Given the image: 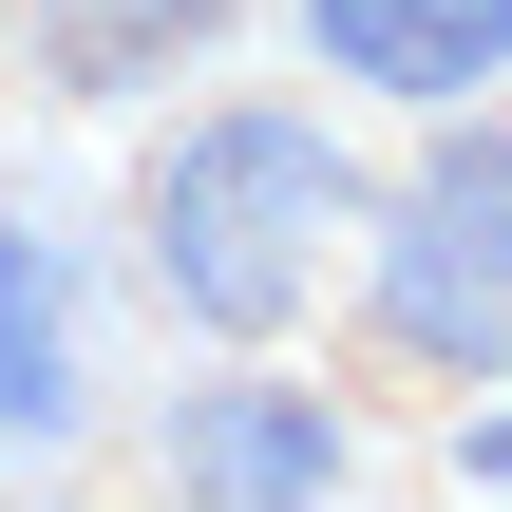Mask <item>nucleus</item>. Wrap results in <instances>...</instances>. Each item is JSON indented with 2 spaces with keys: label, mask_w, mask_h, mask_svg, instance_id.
Returning a JSON list of instances; mask_svg holds the SVG:
<instances>
[{
  "label": "nucleus",
  "mask_w": 512,
  "mask_h": 512,
  "mask_svg": "<svg viewBox=\"0 0 512 512\" xmlns=\"http://www.w3.org/2000/svg\"><path fill=\"white\" fill-rule=\"evenodd\" d=\"M361 228H380V190L342 171V133L304 95H209L133 152V285L190 342H285Z\"/></svg>",
  "instance_id": "obj_1"
},
{
  "label": "nucleus",
  "mask_w": 512,
  "mask_h": 512,
  "mask_svg": "<svg viewBox=\"0 0 512 512\" xmlns=\"http://www.w3.org/2000/svg\"><path fill=\"white\" fill-rule=\"evenodd\" d=\"M361 342L399 380H512V114L456 95L361 228Z\"/></svg>",
  "instance_id": "obj_2"
},
{
  "label": "nucleus",
  "mask_w": 512,
  "mask_h": 512,
  "mask_svg": "<svg viewBox=\"0 0 512 512\" xmlns=\"http://www.w3.org/2000/svg\"><path fill=\"white\" fill-rule=\"evenodd\" d=\"M285 19H304V76L399 95V114H456L512 76V0H285Z\"/></svg>",
  "instance_id": "obj_3"
},
{
  "label": "nucleus",
  "mask_w": 512,
  "mask_h": 512,
  "mask_svg": "<svg viewBox=\"0 0 512 512\" xmlns=\"http://www.w3.org/2000/svg\"><path fill=\"white\" fill-rule=\"evenodd\" d=\"M152 475L171 494H342V418H323V380H190Z\"/></svg>",
  "instance_id": "obj_4"
},
{
  "label": "nucleus",
  "mask_w": 512,
  "mask_h": 512,
  "mask_svg": "<svg viewBox=\"0 0 512 512\" xmlns=\"http://www.w3.org/2000/svg\"><path fill=\"white\" fill-rule=\"evenodd\" d=\"M19 19H38V76H57V95H152V76L209 57L247 0H19Z\"/></svg>",
  "instance_id": "obj_5"
},
{
  "label": "nucleus",
  "mask_w": 512,
  "mask_h": 512,
  "mask_svg": "<svg viewBox=\"0 0 512 512\" xmlns=\"http://www.w3.org/2000/svg\"><path fill=\"white\" fill-rule=\"evenodd\" d=\"M0 437H76V266L0 209Z\"/></svg>",
  "instance_id": "obj_6"
},
{
  "label": "nucleus",
  "mask_w": 512,
  "mask_h": 512,
  "mask_svg": "<svg viewBox=\"0 0 512 512\" xmlns=\"http://www.w3.org/2000/svg\"><path fill=\"white\" fill-rule=\"evenodd\" d=\"M456 475H475V494H512V418H475V437H456Z\"/></svg>",
  "instance_id": "obj_7"
}]
</instances>
